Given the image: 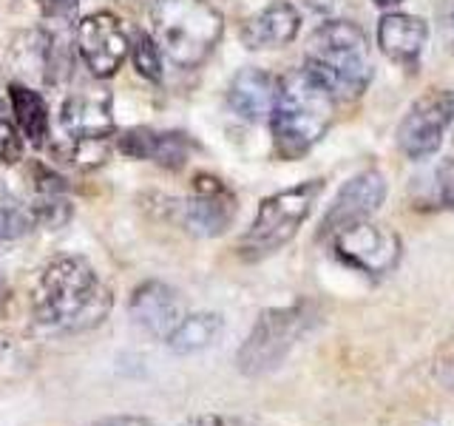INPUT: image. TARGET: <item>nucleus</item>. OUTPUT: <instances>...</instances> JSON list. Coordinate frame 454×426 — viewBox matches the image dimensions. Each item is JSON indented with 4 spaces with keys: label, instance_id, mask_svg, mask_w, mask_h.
I'll return each mask as SVG.
<instances>
[{
    "label": "nucleus",
    "instance_id": "12",
    "mask_svg": "<svg viewBox=\"0 0 454 426\" xmlns=\"http://www.w3.org/2000/svg\"><path fill=\"white\" fill-rule=\"evenodd\" d=\"M128 312H131V319L153 338H168L179 327V321L188 316L182 296L165 281L139 284L131 293Z\"/></svg>",
    "mask_w": 454,
    "mask_h": 426
},
{
    "label": "nucleus",
    "instance_id": "10",
    "mask_svg": "<svg viewBox=\"0 0 454 426\" xmlns=\"http://www.w3.org/2000/svg\"><path fill=\"white\" fill-rule=\"evenodd\" d=\"M236 193L210 174H199L193 179V196L176 205L179 225L193 236H222L236 219Z\"/></svg>",
    "mask_w": 454,
    "mask_h": 426
},
{
    "label": "nucleus",
    "instance_id": "11",
    "mask_svg": "<svg viewBox=\"0 0 454 426\" xmlns=\"http://www.w3.org/2000/svg\"><path fill=\"white\" fill-rule=\"evenodd\" d=\"M383 199H387V179H383L380 170H375V168L361 170L358 177H352L344 188L338 191L330 210L324 213L321 236L330 239L355 222H366L372 213H378Z\"/></svg>",
    "mask_w": 454,
    "mask_h": 426
},
{
    "label": "nucleus",
    "instance_id": "13",
    "mask_svg": "<svg viewBox=\"0 0 454 426\" xmlns=\"http://www.w3.org/2000/svg\"><path fill=\"white\" fill-rule=\"evenodd\" d=\"M60 125L68 139H108L114 134L111 94L103 89H82L63 99Z\"/></svg>",
    "mask_w": 454,
    "mask_h": 426
},
{
    "label": "nucleus",
    "instance_id": "9",
    "mask_svg": "<svg viewBox=\"0 0 454 426\" xmlns=\"http://www.w3.org/2000/svg\"><path fill=\"white\" fill-rule=\"evenodd\" d=\"M77 51L85 68L97 80H108L122 68L125 57L131 54V37L125 35L122 20L111 12H97L77 23Z\"/></svg>",
    "mask_w": 454,
    "mask_h": 426
},
{
    "label": "nucleus",
    "instance_id": "21",
    "mask_svg": "<svg viewBox=\"0 0 454 426\" xmlns=\"http://www.w3.org/2000/svg\"><path fill=\"white\" fill-rule=\"evenodd\" d=\"M131 60L139 77H145L151 83L162 80V49L156 46L153 35L148 32H137L131 37Z\"/></svg>",
    "mask_w": 454,
    "mask_h": 426
},
{
    "label": "nucleus",
    "instance_id": "28",
    "mask_svg": "<svg viewBox=\"0 0 454 426\" xmlns=\"http://www.w3.org/2000/svg\"><path fill=\"white\" fill-rule=\"evenodd\" d=\"M437 23H440V35H443V43L449 46V51L454 54V0H446V4L437 9Z\"/></svg>",
    "mask_w": 454,
    "mask_h": 426
},
{
    "label": "nucleus",
    "instance_id": "3",
    "mask_svg": "<svg viewBox=\"0 0 454 426\" xmlns=\"http://www.w3.org/2000/svg\"><path fill=\"white\" fill-rule=\"evenodd\" d=\"M304 66L338 99H358L372 83V54L366 35L349 20H330L307 40Z\"/></svg>",
    "mask_w": 454,
    "mask_h": 426
},
{
    "label": "nucleus",
    "instance_id": "8",
    "mask_svg": "<svg viewBox=\"0 0 454 426\" xmlns=\"http://www.w3.org/2000/svg\"><path fill=\"white\" fill-rule=\"evenodd\" d=\"M330 239L338 259L364 276H387L401 262V239H397V233L369 219L355 222Z\"/></svg>",
    "mask_w": 454,
    "mask_h": 426
},
{
    "label": "nucleus",
    "instance_id": "22",
    "mask_svg": "<svg viewBox=\"0 0 454 426\" xmlns=\"http://www.w3.org/2000/svg\"><path fill=\"white\" fill-rule=\"evenodd\" d=\"M60 154H63V162L89 170L106 162L108 139H68V146Z\"/></svg>",
    "mask_w": 454,
    "mask_h": 426
},
{
    "label": "nucleus",
    "instance_id": "6",
    "mask_svg": "<svg viewBox=\"0 0 454 426\" xmlns=\"http://www.w3.org/2000/svg\"><path fill=\"white\" fill-rule=\"evenodd\" d=\"M324 188V179H309L287 188L281 193L267 196L255 210V219L247 227V233L239 241V256L245 262H262L267 256L281 250L287 241L295 239L298 227L316 208V199Z\"/></svg>",
    "mask_w": 454,
    "mask_h": 426
},
{
    "label": "nucleus",
    "instance_id": "26",
    "mask_svg": "<svg viewBox=\"0 0 454 426\" xmlns=\"http://www.w3.org/2000/svg\"><path fill=\"white\" fill-rule=\"evenodd\" d=\"M23 131L0 108V165H18L23 160Z\"/></svg>",
    "mask_w": 454,
    "mask_h": 426
},
{
    "label": "nucleus",
    "instance_id": "20",
    "mask_svg": "<svg viewBox=\"0 0 454 426\" xmlns=\"http://www.w3.org/2000/svg\"><path fill=\"white\" fill-rule=\"evenodd\" d=\"M191 148H193V139L188 134H182V131H156L151 162H156L160 168H168V170H179V168L188 165Z\"/></svg>",
    "mask_w": 454,
    "mask_h": 426
},
{
    "label": "nucleus",
    "instance_id": "19",
    "mask_svg": "<svg viewBox=\"0 0 454 426\" xmlns=\"http://www.w3.org/2000/svg\"><path fill=\"white\" fill-rule=\"evenodd\" d=\"M49 60H51V35L49 32H26L14 40L9 51L12 71H20L26 80L49 83Z\"/></svg>",
    "mask_w": 454,
    "mask_h": 426
},
{
    "label": "nucleus",
    "instance_id": "24",
    "mask_svg": "<svg viewBox=\"0 0 454 426\" xmlns=\"http://www.w3.org/2000/svg\"><path fill=\"white\" fill-rule=\"evenodd\" d=\"M32 217L37 225H46L51 231L63 227L71 219V202H66L63 196H37L32 205Z\"/></svg>",
    "mask_w": 454,
    "mask_h": 426
},
{
    "label": "nucleus",
    "instance_id": "2",
    "mask_svg": "<svg viewBox=\"0 0 454 426\" xmlns=\"http://www.w3.org/2000/svg\"><path fill=\"white\" fill-rule=\"evenodd\" d=\"M335 103L338 97L307 66L290 68L278 80L276 103L270 111L278 160H301L309 148H316L335 120Z\"/></svg>",
    "mask_w": 454,
    "mask_h": 426
},
{
    "label": "nucleus",
    "instance_id": "1",
    "mask_svg": "<svg viewBox=\"0 0 454 426\" xmlns=\"http://www.w3.org/2000/svg\"><path fill=\"white\" fill-rule=\"evenodd\" d=\"M111 296L97 270L80 256H57L40 270L32 290L37 324L51 330H89L108 316Z\"/></svg>",
    "mask_w": 454,
    "mask_h": 426
},
{
    "label": "nucleus",
    "instance_id": "27",
    "mask_svg": "<svg viewBox=\"0 0 454 426\" xmlns=\"http://www.w3.org/2000/svg\"><path fill=\"white\" fill-rule=\"evenodd\" d=\"M434 185H437V199L440 205L454 210V160H443L434 170Z\"/></svg>",
    "mask_w": 454,
    "mask_h": 426
},
{
    "label": "nucleus",
    "instance_id": "4",
    "mask_svg": "<svg viewBox=\"0 0 454 426\" xmlns=\"http://www.w3.org/2000/svg\"><path fill=\"white\" fill-rule=\"evenodd\" d=\"M156 46L176 68L202 66L222 37V14L207 0H156L151 9Z\"/></svg>",
    "mask_w": 454,
    "mask_h": 426
},
{
    "label": "nucleus",
    "instance_id": "23",
    "mask_svg": "<svg viewBox=\"0 0 454 426\" xmlns=\"http://www.w3.org/2000/svg\"><path fill=\"white\" fill-rule=\"evenodd\" d=\"M37 222L32 217V208H23L12 199H4L0 202V241H12L23 233L32 231Z\"/></svg>",
    "mask_w": 454,
    "mask_h": 426
},
{
    "label": "nucleus",
    "instance_id": "29",
    "mask_svg": "<svg viewBox=\"0 0 454 426\" xmlns=\"http://www.w3.org/2000/svg\"><path fill=\"white\" fill-rule=\"evenodd\" d=\"M184 426H255V423L245 418H227V415H199L191 418Z\"/></svg>",
    "mask_w": 454,
    "mask_h": 426
},
{
    "label": "nucleus",
    "instance_id": "31",
    "mask_svg": "<svg viewBox=\"0 0 454 426\" xmlns=\"http://www.w3.org/2000/svg\"><path fill=\"white\" fill-rule=\"evenodd\" d=\"M375 6H380V9H395V6H401L403 0H372Z\"/></svg>",
    "mask_w": 454,
    "mask_h": 426
},
{
    "label": "nucleus",
    "instance_id": "30",
    "mask_svg": "<svg viewBox=\"0 0 454 426\" xmlns=\"http://www.w3.org/2000/svg\"><path fill=\"white\" fill-rule=\"evenodd\" d=\"M9 298H12V288H9V281H6V276H4V270H0V316L6 312Z\"/></svg>",
    "mask_w": 454,
    "mask_h": 426
},
{
    "label": "nucleus",
    "instance_id": "17",
    "mask_svg": "<svg viewBox=\"0 0 454 426\" xmlns=\"http://www.w3.org/2000/svg\"><path fill=\"white\" fill-rule=\"evenodd\" d=\"M9 103L14 111V122L23 131V137L32 142L35 148H43L49 139V106L32 85L12 83L9 85Z\"/></svg>",
    "mask_w": 454,
    "mask_h": 426
},
{
    "label": "nucleus",
    "instance_id": "25",
    "mask_svg": "<svg viewBox=\"0 0 454 426\" xmlns=\"http://www.w3.org/2000/svg\"><path fill=\"white\" fill-rule=\"evenodd\" d=\"M153 142H156V131H151V128H128V131L117 137V148L120 154L131 156V160H151Z\"/></svg>",
    "mask_w": 454,
    "mask_h": 426
},
{
    "label": "nucleus",
    "instance_id": "16",
    "mask_svg": "<svg viewBox=\"0 0 454 426\" xmlns=\"http://www.w3.org/2000/svg\"><path fill=\"white\" fill-rule=\"evenodd\" d=\"M426 40H429V26L415 14L387 12L378 23V46L395 63H418L420 51L426 49Z\"/></svg>",
    "mask_w": 454,
    "mask_h": 426
},
{
    "label": "nucleus",
    "instance_id": "15",
    "mask_svg": "<svg viewBox=\"0 0 454 426\" xmlns=\"http://www.w3.org/2000/svg\"><path fill=\"white\" fill-rule=\"evenodd\" d=\"M276 91H278V80L273 75H267L264 68L245 66L241 71H236V77L231 80L227 106L233 108L236 117L247 122H259L270 117V111H273Z\"/></svg>",
    "mask_w": 454,
    "mask_h": 426
},
{
    "label": "nucleus",
    "instance_id": "7",
    "mask_svg": "<svg viewBox=\"0 0 454 426\" xmlns=\"http://www.w3.org/2000/svg\"><path fill=\"white\" fill-rule=\"evenodd\" d=\"M454 122V91L429 89L409 106L406 117L397 125V148L409 160H429L437 154L449 125Z\"/></svg>",
    "mask_w": 454,
    "mask_h": 426
},
{
    "label": "nucleus",
    "instance_id": "5",
    "mask_svg": "<svg viewBox=\"0 0 454 426\" xmlns=\"http://www.w3.org/2000/svg\"><path fill=\"white\" fill-rule=\"evenodd\" d=\"M316 324L318 310L312 302H293L287 307L264 310L236 355L239 373L247 378H264L276 373Z\"/></svg>",
    "mask_w": 454,
    "mask_h": 426
},
{
    "label": "nucleus",
    "instance_id": "14",
    "mask_svg": "<svg viewBox=\"0 0 454 426\" xmlns=\"http://www.w3.org/2000/svg\"><path fill=\"white\" fill-rule=\"evenodd\" d=\"M298 28H301V14L287 0H273L262 12H255L253 18L241 28V43L250 51H273L284 49L295 40Z\"/></svg>",
    "mask_w": 454,
    "mask_h": 426
},
{
    "label": "nucleus",
    "instance_id": "18",
    "mask_svg": "<svg viewBox=\"0 0 454 426\" xmlns=\"http://www.w3.org/2000/svg\"><path fill=\"white\" fill-rule=\"evenodd\" d=\"M222 330L224 321L219 312H191V316H184L179 321V327L165 341L176 355H193L216 344L222 338Z\"/></svg>",
    "mask_w": 454,
    "mask_h": 426
}]
</instances>
